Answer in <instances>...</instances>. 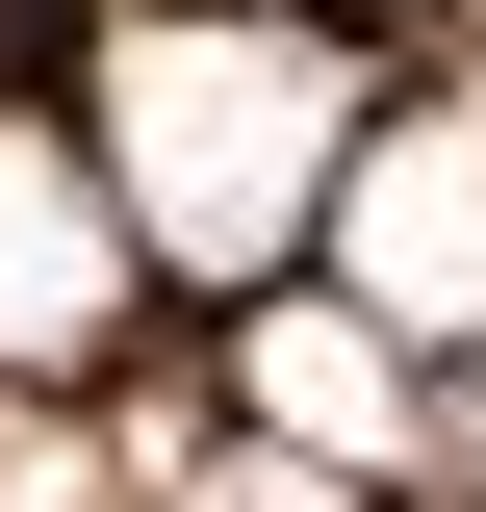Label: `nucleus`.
Instances as JSON below:
<instances>
[{"label": "nucleus", "instance_id": "obj_1", "mask_svg": "<svg viewBox=\"0 0 486 512\" xmlns=\"http://www.w3.org/2000/svg\"><path fill=\"white\" fill-rule=\"evenodd\" d=\"M359 180V52L307 0H128L103 26V205L180 282H282Z\"/></svg>", "mask_w": 486, "mask_h": 512}, {"label": "nucleus", "instance_id": "obj_2", "mask_svg": "<svg viewBox=\"0 0 486 512\" xmlns=\"http://www.w3.org/2000/svg\"><path fill=\"white\" fill-rule=\"evenodd\" d=\"M333 282H359L410 359H486V77L359 128V180H333Z\"/></svg>", "mask_w": 486, "mask_h": 512}, {"label": "nucleus", "instance_id": "obj_3", "mask_svg": "<svg viewBox=\"0 0 486 512\" xmlns=\"http://www.w3.org/2000/svg\"><path fill=\"white\" fill-rule=\"evenodd\" d=\"M128 333V205H103V128L0 103V384H77Z\"/></svg>", "mask_w": 486, "mask_h": 512}, {"label": "nucleus", "instance_id": "obj_4", "mask_svg": "<svg viewBox=\"0 0 486 512\" xmlns=\"http://www.w3.org/2000/svg\"><path fill=\"white\" fill-rule=\"evenodd\" d=\"M231 410H256L282 461H333V487H384L410 436L461 461V410H435V359H410V333L359 308V282H307V308H256V333H231Z\"/></svg>", "mask_w": 486, "mask_h": 512}, {"label": "nucleus", "instance_id": "obj_5", "mask_svg": "<svg viewBox=\"0 0 486 512\" xmlns=\"http://www.w3.org/2000/svg\"><path fill=\"white\" fill-rule=\"evenodd\" d=\"M0 512H128V487H103L77 436H0Z\"/></svg>", "mask_w": 486, "mask_h": 512}, {"label": "nucleus", "instance_id": "obj_6", "mask_svg": "<svg viewBox=\"0 0 486 512\" xmlns=\"http://www.w3.org/2000/svg\"><path fill=\"white\" fill-rule=\"evenodd\" d=\"M461 512H486V359H461Z\"/></svg>", "mask_w": 486, "mask_h": 512}]
</instances>
